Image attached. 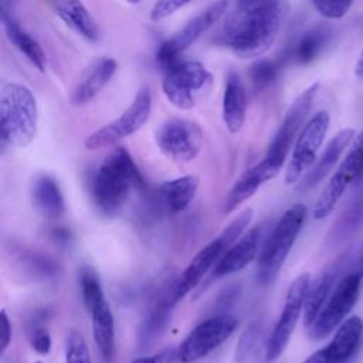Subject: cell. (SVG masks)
I'll return each instance as SVG.
<instances>
[{"mask_svg": "<svg viewBox=\"0 0 363 363\" xmlns=\"http://www.w3.org/2000/svg\"><path fill=\"white\" fill-rule=\"evenodd\" d=\"M363 225V189L350 203V206L339 217L333 227V237L336 240H343L350 237Z\"/></svg>", "mask_w": 363, "mask_h": 363, "instance_id": "4dcf8cb0", "label": "cell"}, {"mask_svg": "<svg viewBox=\"0 0 363 363\" xmlns=\"http://www.w3.org/2000/svg\"><path fill=\"white\" fill-rule=\"evenodd\" d=\"M92 319L94 340L102 359L109 363L115 353V326L109 303L105 302L89 313Z\"/></svg>", "mask_w": 363, "mask_h": 363, "instance_id": "83f0119b", "label": "cell"}, {"mask_svg": "<svg viewBox=\"0 0 363 363\" xmlns=\"http://www.w3.org/2000/svg\"><path fill=\"white\" fill-rule=\"evenodd\" d=\"M200 180L196 174H186L177 179L163 182L159 187V193L166 207L172 213H180L189 207L193 201Z\"/></svg>", "mask_w": 363, "mask_h": 363, "instance_id": "d4e9b609", "label": "cell"}, {"mask_svg": "<svg viewBox=\"0 0 363 363\" xmlns=\"http://www.w3.org/2000/svg\"><path fill=\"white\" fill-rule=\"evenodd\" d=\"M313 9L329 20H337L346 16L353 0H311Z\"/></svg>", "mask_w": 363, "mask_h": 363, "instance_id": "d590c367", "label": "cell"}, {"mask_svg": "<svg viewBox=\"0 0 363 363\" xmlns=\"http://www.w3.org/2000/svg\"><path fill=\"white\" fill-rule=\"evenodd\" d=\"M155 138L160 152L177 163L194 160L204 142L200 125L184 118L167 119L157 128Z\"/></svg>", "mask_w": 363, "mask_h": 363, "instance_id": "7c38bea8", "label": "cell"}, {"mask_svg": "<svg viewBox=\"0 0 363 363\" xmlns=\"http://www.w3.org/2000/svg\"><path fill=\"white\" fill-rule=\"evenodd\" d=\"M3 26L7 38L10 43L41 72L45 71L47 65V58L43 47L40 43L30 35L14 18L9 11L4 9L3 11Z\"/></svg>", "mask_w": 363, "mask_h": 363, "instance_id": "cb8c5ba5", "label": "cell"}, {"mask_svg": "<svg viewBox=\"0 0 363 363\" xmlns=\"http://www.w3.org/2000/svg\"><path fill=\"white\" fill-rule=\"evenodd\" d=\"M1 326H3V335H1V353L6 352L11 342V323L7 316V312L1 311Z\"/></svg>", "mask_w": 363, "mask_h": 363, "instance_id": "ab89813d", "label": "cell"}, {"mask_svg": "<svg viewBox=\"0 0 363 363\" xmlns=\"http://www.w3.org/2000/svg\"><path fill=\"white\" fill-rule=\"evenodd\" d=\"M332 35V28L326 24H318L306 30L289 51V58L298 65L312 62L328 45Z\"/></svg>", "mask_w": 363, "mask_h": 363, "instance_id": "484cf974", "label": "cell"}, {"mask_svg": "<svg viewBox=\"0 0 363 363\" xmlns=\"http://www.w3.org/2000/svg\"><path fill=\"white\" fill-rule=\"evenodd\" d=\"M354 357L353 359H347V360H343V362H336V363H353Z\"/></svg>", "mask_w": 363, "mask_h": 363, "instance_id": "ee69618b", "label": "cell"}, {"mask_svg": "<svg viewBox=\"0 0 363 363\" xmlns=\"http://www.w3.org/2000/svg\"><path fill=\"white\" fill-rule=\"evenodd\" d=\"M126 1H129V3H133V4H135V3H139L140 0H126Z\"/></svg>", "mask_w": 363, "mask_h": 363, "instance_id": "f6af8a7d", "label": "cell"}, {"mask_svg": "<svg viewBox=\"0 0 363 363\" xmlns=\"http://www.w3.org/2000/svg\"><path fill=\"white\" fill-rule=\"evenodd\" d=\"M37 122V101L31 89L17 82H4L0 91L3 143L13 147H27L35 138Z\"/></svg>", "mask_w": 363, "mask_h": 363, "instance_id": "3957f363", "label": "cell"}, {"mask_svg": "<svg viewBox=\"0 0 363 363\" xmlns=\"http://www.w3.org/2000/svg\"><path fill=\"white\" fill-rule=\"evenodd\" d=\"M354 75L357 78L363 79V50L357 57V61H356V65H354Z\"/></svg>", "mask_w": 363, "mask_h": 363, "instance_id": "7bdbcfd3", "label": "cell"}, {"mask_svg": "<svg viewBox=\"0 0 363 363\" xmlns=\"http://www.w3.org/2000/svg\"><path fill=\"white\" fill-rule=\"evenodd\" d=\"M152 112V92L149 88H142L133 98L129 108L121 116L91 133L84 146L86 150H99L115 145L116 142L138 132L149 119Z\"/></svg>", "mask_w": 363, "mask_h": 363, "instance_id": "30bf717a", "label": "cell"}, {"mask_svg": "<svg viewBox=\"0 0 363 363\" xmlns=\"http://www.w3.org/2000/svg\"><path fill=\"white\" fill-rule=\"evenodd\" d=\"M262 230L264 225H255L234 242L213 267L210 278L220 279L244 269L259 254Z\"/></svg>", "mask_w": 363, "mask_h": 363, "instance_id": "2e32d148", "label": "cell"}, {"mask_svg": "<svg viewBox=\"0 0 363 363\" xmlns=\"http://www.w3.org/2000/svg\"><path fill=\"white\" fill-rule=\"evenodd\" d=\"M238 328V320L233 315L221 313L199 323L177 349V360L193 363L201 360L220 347Z\"/></svg>", "mask_w": 363, "mask_h": 363, "instance_id": "8fae6325", "label": "cell"}, {"mask_svg": "<svg viewBox=\"0 0 363 363\" xmlns=\"http://www.w3.org/2000/svg\"><path fill=\"white\" fill-rule=\"evenodd\" d=\"M362 279L363 277L354 271H349L339 279L319 315L309 326L311 339L320 340L337 329L359 299Z\"/></svg>", "mask_w": 363, "mask_h": 363, "instance_id": "9c48e42d", "label": "cell"}, {"mask_svg": "<svg viewBox=\"0 0 363 363\" xmlns=\"http://www.w3.org/2000/svg\"><path fill=\"white\" fill-rule=\"evenodd\" d=\"M363 180V130L356 136L347 155L337 166L333 176L329 179L323 190L320 191L313 210V220H322L328 217L345 191L350 186H356Z\"/></svg>", "mask_w": 363, "mask_h": 363, "instance_id": "8992f818", "label": "cell"}, {"mask_svg": "<svg viewBox=\"0 0 363 363\" xmlns=\"http://www.w3.org/2000/svg\"><path fill=\"white\" fill-rule=\"evenodd\" d=\"M193 0H157L150 11L152 21H160L173 13H176L179 9L184 7Z\"/></svg>", "mask_w": 363, "mask_h": 363, "instance_id": "8d00e7d4", "label": "cell"}, {"mask_svg": "<svg viewBox=\"0 0 363 363\" xmlns=\"http://www.w3.org/2000/svg\"><path fill=\"white\" fill-rule=\"evenodd\" d=\"M118 64L113 58L105 57L98 60L84 75L71 95L74 105H84L92 101L115 75Z\"/></svg>", "mask_w": 363, "mask_h": 363, "instance_id": "7402d4cb", "label": "cell"}, {"mask_svg": "<svg viewBox=\"0 0 363 363\" xmlns=\"http://www.w3.org/2000/svg\"><path fill=\"white\" fill-rule=\"evenodd\" d=\"M306 213L305 204L295 203L269 231L257 259V278L261 285L271 284L279 274L303 227Z\"/></svg>", "mask_w": 363, "mask_h": 363, "instance_id": "277c9868", "label": "cell"}, {"mask_svg": "<svg viewBox=\"0 0 363 363\" xmlns=\"http://www.w3.org/2000/svg\"><path fill=\"white\" fill-rule=\"evenodd\" d=\"M350 267V262L347 261V257L339 258L336 262L329 265L325 271H322L315 281H311L305 306H303V323L305 326H311L316 316L319 315L320 309L326 303L328 298L330 296L332 291L335 289L336 284L339 282L337 278L342 275V271Z\"/></svg>", "mask_w": 363, "mask_h": 363, "instance_id": "e0dca14e", "label": "cell"}, {"mask_svg": "<svg viewBox=\"0 0 363 363\" xmlns=\"http://www.w3.org/2000/svg\"><path fill=\"white\" fill-rule=\"evenodd\" d=\"M176 303L173 302L170 292H167L157 303L156 306L150 311V313L146 316V319L143 320L140 329H139V346L140 347H146L147 345H150L153 340H156L160 333L163 332V329L166 328L170 313H172V308Z\"/></svg>", "mask_w": 363, "mask_h": 363, "instance_id": "f1b7e54d", "label": "cell"}, {"mask_svg": "<svg viewBox=\"0 0 363 363\" xmlns=\"http://www.w3.org/2000/svg\"><path fill=\"white\" fill-rule=\"evenodd\" d=\"M282 68V60L261 58L255 61L248 71L251 86L254 91H262L269 86L279 75Z\"/></svg>", "mask_w": 363, "mask_h": 363, "instance_id": "1f68e13d", "label": "cell"}, {"mask_svg": "<svg viewBox=\"0 0 363 363\" xmlns=\"http://www.w3.org/2000/svg\"><path fill=\"white\" fill-rule=\"evenodd\" d=\"M318 91H319V84L315 82L311 86H308L302 94L298 95V98L288 108L277 133L274 135L267 149V155L264 159L278 173L281 172L295 139L298 138L302 128L305 126V121L311 112V108L313 105Z\"/></svg>", "mask_w": 363, "mask_h": 363, "instance_id": "52a82bcc", "label": "cell"}, {"mask_svg": "<svg viewBox=\"0 0 363 363\" xmlns=\"http://www.w3.org/2000/svg\"><path fill=\"white\" fill-rule=\"evenodd\" d=\"M277 174L278 172L269 163H267L265 159L250 167L238 177V180L233 184L231 190L225 196L223 206L224 213L228 214L234 211L240 204L252 197L264 183L272 180Z\"/></svg>", "mask_w": 363, "mask_h": 363, "instance_id": "d6986e66", "label": "cell"}, {"mask_svg": "<svg viewBox=\"0 0 363 363\" xmlns=\"http://www.w3.org/2000/svg\"><path fill=\"white\" fill-rule=\"evenodd\" d=\"M177 357V350L174 349H164L150 356H143L139 359H135L130 363H172Z\"/></svg>", "mask_w": 363, "mask_h": 363, "instance_id": "f35d334b", "label": "cell"}, {"mask_svg": "<svg viewBox=\"0 0 363 363\" xmlns=\"http://www.w3.org/2000/svg\"><path fill=\"white\" fill-rule=\"evenodd\" d=\"M247 113V94L244 84L234 69L225 77L223 92V121L231 133L241 130Z\"/></svg>", "mask_w": 363, "mask_h": 363, "instance_id": "ffe728a7", "label": "cell"}, {"mask_svg": "<svg viewBox=\"0 0 363 363\" xmlns=\"http://www.w3.org/2000/svg\"><path fill=\"white\" fill-rule=\"evenodd\" d=\"M288 11L286 0H235L213 41L240 58L261 57L277 40Z\"/></svg>", "mask_w": 363, "mask_h": 363, "instance_id": "6da1fadb", "label": "cell"}, {"mask_svg": "<svg viewBox=\"0 0 363 363\" xmlns=\"http://www.w3.org/2000/svg\"><path fill=\"white\" fill-rule=\"evenodd\" d=\"M311 275L303 272L298 275L289 285L281 315L265 343L264 362L272 363L275 362L285 350L292 336V332L298 323L301 313H303L306 294L311 285Z\"/></svg>", "mask_w": 363, "mask_h": 363, "instance_id": "ba28073f", "label": "cell"}, {"mask_svg": "<svg viewBox=\"0 0 363 363\" xmlns=\"http://www.w3.org/2000/svg\"><path fill=\"white\" fill-rule=\"evenodd\" d=\"M18 259H20V264H23V269L30 272L31 277H38L44 279V278L54 277L57 272L55 262L51 258L45 257L44 254L23 251Z\"/></svg>", "mask_w": 363, "mask_h": 363, "instance_id": "836d02e7", "label": "cell"}, {"mask_svg": "<svg viewBox=\"0 0 363 363\" xmlns=\"http://www.w3.org/2000/svg\"><path fill=\"white\" fill-rule=\"evenodd\" d=\"M230 247H231V244L224 238L223 234H220L217 238H214L206 247H203L193 257V259L189 262L186 269L182 272V275L179 277L176 284L169 291L173 302L177 303L189 292H191Z\"/></svg>", "mask_w": 363, "mask_h": 363, "instance_id": "9a60e30c", "label": "cell"}, {"mask_svg": "<svg viewBox=\"0 0 363 363\" xmlns=\"http://www.w3.org/2000/svg\"><path fill=\"white\" fill-rule=\"evenodd\" d=\"M330 123V116L326 111L316 112L302 128L298 135L289 163L285 170V183L295 184L298 183L305 173L316 162L318 150L320 149L325 136L328 133Z\"/></svg>", "mask_w": 363, "mask_h": 363, "instance_id": "5bb4252c", "label": "cell"}, {"mask_svg": "<svg viewBox=\"0 0 363 363\" xmlns=\"http://www.w3.org/2000/svg\"><path fill=\"white\" fill-rule=\"evenodd\" d=\"M30 345L34 352L41 356H45L51 350V336L47 328L37 326L30 333Z\"/></svg>", "mask_w": 363, "mask_h": 363, "instance_id": "74e56055", "label": "cell"}, {"mask_svg": "<svg viewBox=\"0 0 363 363\" xmlns=\"http://www.w3.org/2000/svg\"><path fill=\"white\" fill-rule=\"evenodd\" d=\"M79 289L88 313L104 305L106 301L98 274L92 267L84 265L79 271Z\"/></svg>", "mask_w": 363, "mask_h": 363, "instance_id": "f546056e", "label": "cell"}, {"mask_svg": "<svg viewBox=\"0 0 363 363\" xmlns=\"http://www.w3.org/2000/svg\"><path fill=\"white\" fill-rule=\"evenodd\" d=\"M363 335V320L359 316L345 319L336 329L326 350L332 363L343 362L357 356V346Z\"/></svg>", "mask_w": 363, "mask_h": 363, "instance_id": "603a6c76", "label": "cell"}, {"mask_svg": "<svg viewBox=\"0 0 363 363\" xmlns=\"http://www.w3.org/2000/svg\"><path fill=\"white\" fill-rule=\"evenodd\" d=\"M228 7V0H217L194 16L186 26L172 38L160 44L156 52V61L162 69L182 58V54L196 43L206 31H208L217 21L221 20Z\"/></svg>", "mask_w": 363, "mask_h": 363, "instance_id": "4fadbf2b", "label": "cell"}, {"mask_svg": "<svg viewBox=\"0 0 363 363\" xmlns=\"http://www.w3.org/2000/svg\"><path fill=\"white\" fill-rule=\"evenodd\" d=\"M210 81L211 74L201 62L180 58L163 69L162 89L174 108L187 111L196 104L194 94Z\"/></svg>", "mask_w": 363, "mask_h": 363, "instance_id": "5b68a950", "label": "cell"}, {"mask_svg": "<svg viewBox=\"0 0 363 363\" xmlns=\"http://www.w3.org/2000/svg\"><path fill=\"white\" fill-rule=\"evenodd\" d=\"M133 187H145L143 176L128 149L115 147L92 177L94 203L102 214L113 216L123 207Z\"/></svg>", "mask_w": 363, "mask_h": 363, "instance_id": "7a4b0ae2", "label": "cell"}, {"mask_svg": "<svg viewBox=\"0 0 363 363\" xmlns=\"http://www.w3.org/2000/svg\"><path fill=\"white\" fill-rule=\"evenodd\" d=\"M64 357H65V363H91L88 345L84 336L78 330L71 329L67 333Z\"/></svg>", "mask_w": 363, "mask_h": 363, "instance_id": "e575fe53", "label": "cell"}, {"mask_svg": "<svg viewBox=\"0 0 363 363\" xmlns=\"http://www.w3.org/2000/svg\"><path fill=\"white\" fill-rule=\"evenodd\" d=\"M34 363H43V362H40V360H37V362H34Z\"/></svg>", "mask_w": 363, "mask_h": 363, "instance_id": "bcb514c9", "label": "cell"}, {"mask_svg": "<svg viewBox=\"0 0 363 363\" xmlns=\"http://www.w3.org/2000/svg\"><path fill=\"white\" fill-rule=\"evenodd\" d=\"M262 326L259 322H252L241 333L234 352V363H250L259 349Z\"/></svg>", "mask_w": 363, "mask_h": 363, "instance_id": "d6a6232c", "label": "cell"}, {"mask_svg": "<svg viewBox=\"0 0 363 363\" xmlns=\"http://www.w3.org/2000/svg\"><path fill=\"white\" fill-rule=\"evenodd\" d=\"M55 14L86 41H96L99 30L81 0H45Z\"/></svg>", "mask_w": 363, "mask_h": 363, "instance_id": "44dd1931", "label": "cell"}, {"mask_svg": "<svg viewBox=\"0 0 363 363\" xmlns=\"http://www.w3.org/2000/svg\"><path fill=\"white\" fill-rule=\"evenodd\" d=\"M353 138H354V130L352 128L339 130L329 140V143L326 145L320 157L313 163V166L299 180L298 190L306 191V190H311L312 187H315L316 184H319L328 176V173L333 169V166L337 163L343 150L349 146V143L352 142Z\"/></svg>", "mask_w": 363, "mask_h": 363, "instance_id": "ac0fdd59", "label": "cell"}, {"mask_svg": "<svg viewBox=\"0 0 363 363\" xmlns=\"http://www.w3.org/2000/svg\"><path fill=\"white\" fill-rule=\"evenodd\" d=\"M350 271H354L363 277V245L354 255V258L350 261Z\"/></svg>", "mask_w": 363, "mask_h": 363, "instance_id": "b9f144b4", "label": "cell"}, {"mask_svg": "<svg viewBox=\"0 0 363 363\" xmlns=\"http://www.w3.org/2000/svg\"><path fill=\"white\" fill-rule=\"evenodd\" d=\"M33 199L37 208L48 218H58L65 210L64 196L55 179L41 174L34 180Z\"/></svg>", "mask_w": 363, "mask_h": 363, "instance_id": "4316f807", "label": "cell"}, {"mask_svg": "<svg viewBox=\"0 0 363 363\" xmlns=\"http://www.w3.org/2000/svg\"><path fill=\"white\" fill-rule=\"evenodd\" d=\"M303 363H332V359L326 350V347L316 350L312 353Z\"/></svg>", "mask_w": 363, "mask_h": 363, "instance_id": "60d3db41", "label": "cell"}]
</instances>
